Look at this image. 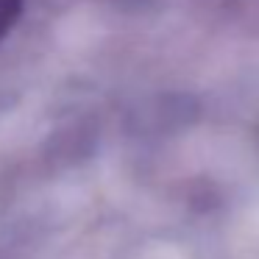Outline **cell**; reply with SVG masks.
I'll return each mask as SVG.
<instances>
[{"instance_id": "6da1fadb", "label": "cell", "mask_w": 259, "mask_h": 259, "mask_svg": "<svg viewBox=\"0 0 259 259\" xmlns=\"http://www.w3.org/2000/svg\"><path fill=\"white\" fill-rule=\"evenodd\" d=\"M25 0H0V39H6L23 14Z\"/></svg>"}]
</instances>
